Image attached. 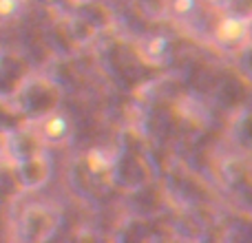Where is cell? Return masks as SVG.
<instances>
[{"label":"cell","instance_id":"obj_1","mask_svg":"<svg viewBox=\"0 0 252 243\" xmlns=\"http://www.w3.org/2000/svg\"><path fill=\"white\" fill-rule=\"evenodd\" d=\"M250 31V16L246 13H228L221 16L215 27V40L221 44H239Z\"/></svg>","mask_w":252,"mask_h":243},{"label":"cell","instance_id":"obj_5","mask_svg":"<svg viewBox=\"0 0 252 243\" xmlns=\"http://www.w3.org/2000/svg\"><path fill=\"white\" fill-rule=\"evenodd\" d=\"M22 13V0H0V20H16Z\"/></svg>","mask_w":252,"mask_h":243},{"label":"cell","instance_id":"obj_6","mask_svg":"<svg viewBox=\"0 0 252 243\" xmlns=\"http://www.w3.org/2000/svg\"><path fill=\"white\" fill-rule=\"evenodd\" d=\"M197 4H199V0H170V11H173L175 16L184 18V16L195 13Z\"/></svg>","mask_w":252,"mask_h":243},{"label":"cell","instance_id":"obj_7","mask_svg":"<svg viewBox=\"0 0 252 243\" xmlns=\"http://www.w3.org/2000/svg\"><path fill=\"white\" fill-rule=\"evenodd\" d=\"M208 2H213V4H228V2H232V0H208Z\"/></svg>","mask_w":252,"mask_h":243},{"label":"cell","instance_id":"obj_3","mask_svg":"<svg viewBox=\"0 0 252 243\" xmlns=\"http://www.w3.org/2000/svg\"><path fill=\"white\" fill-rule=\"evenodd\" d=\"M168 47H170V42L166 35H151V38L146 40V44H144V56L151 62H159L161 58L166 56Z\"/></svg>","mask_w":252,"mask_h":243},{"label":"cell","instance_id":"obj_2","mask_svg":"<svg viewBox=\"0 0 252 243\" xmlns=\"http://www.w3.org/2000/svg\"><path fill=\"white\" fill-rule=\"evenodd\" d=\"M40 130H42L47 142L58 144V142H64L66 139V135H69V130H71V124H69V120H66V115L49 113L47 118L40 122Z\"/></svg>","mask_w":252,"mask_h":243},{"label":"cell","instance_id":"obj_4","mask_svg":"<svg viewBox=\"0 0 252 243\" xmlns=\"http://www.w3.org/2000/svg\"><path fill=\"white\" fill-rule=\"evenodd\" d=\"M87 164H89V168H91L93 173H102V170H106L111 166L109 151H104V148H93V151H89Z\"/></svg>","mask_w":252,"mask_h":243}]
</instances>
